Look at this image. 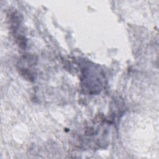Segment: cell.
Returning <instances> with one entry per match:
<instances>
[{
  "label": "cell",
  "instance_id": "1",
  "mask_svg": "<svg viewBox=\"0 0 159 159\" xmlns=\"http://www.w3.org/2000/svg\"><path fill=\"white\" fill-rule=\"evenodd\" d=\"M81 86L86 93L93 94L99 93L104 84V76L98 66L85 63L81 68Z\"/></svg>",
  "mask_w": 159,
  "mask_h": 159
},
{
  "label": "cell",
  "instance_id": "2",
  "mask_svg": "<svg viewBox=\"0 0 159 159\" xmlns=\"http://www.w3.org/2000/svg\"><path fill=\"white\" fill-rule=\"evenodd\" d=\"M108 124L109 122L106 119L99 117L87 126L84 134L89 143L95 144L98 148L104 147V145L106 144V138Z\"/></svg>",
  "mask_w": 159,
  "mask_h": 159
}]
</instances>
